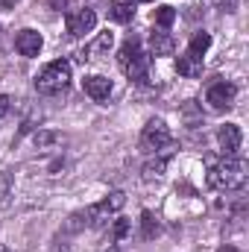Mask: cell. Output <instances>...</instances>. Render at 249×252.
Segmentation results:
<instances>
[{
  "instance_id": "19",
  "label": "cell",
  "mask_w": 249,
  "mask_h": 252,
  "mask_svg": "<svg viewBox=\"0 0 249 252\" xmlns=\"http://www.w3.org/2000/svg\"><path fill=\"white\" fill-rule=\"evenodd\" d=\"M132 235V220H115V229H112V241H124Z\"/></svg>"
},
{
  "instance_id": "2",
  "label": "cell",
  "mask_w": 249,
  "mask_h": 252,
  "mask_svg": "<svg viewBox=\"0 0 249 252\" xmlns=\"http://www.w3.org/2000/svg\"><path fill=\"white\" fill-rule=\"evenodd\" d=\"M118 62L124 67V73L129 76V82H147L150 79V53H144L141 50V44H138V38H126L124 47H121V53H118Z\"/></svg>"
},
{
  "instance_id": "12",
  "label": "cell",
  "mask_w": 249,
  "mask_h": 252,
  "mask_svg": "<svg viewBox=\"0 0 249 252\" xmlns=\"http://www.w3.org/2000/svg\"><path fill=\"white\" fill-rule=\"evenodd\" d=\"M112 44H115V35H112L109 30H106V32H100V35H97V38H94V41H91V44L82 50V62H88V59H97V56H100V53H106Z\"/></svg>"
},
{
  "instance_id": "25",
  "label": "cell",
  "mask_w": 249,
  "mask_h": 252,
  "mask_svg": "<svg viewBox=\"0 0 249 252\" xmlns=\"http://www.w3.org/2000/svg\"><path fill=\"white\" fill-rule=\"evenodd\" d=\"M103 252H124L121 247H109V250H103Z\"/></svg>"
},
{
  "instance_id": "13",
  "label": "cell",
  "mask_w": 249,
  "mask_h": 252,
  "mask_svg": "<svg viewBox=\"0 0 249 252\" xmlns=\"http://www.w3.org/2000/svg\"><path fill=\"white\" fill-rule=\"evenodd\" d=\"M109 18L115 24H129L135 18V3L132 0H112L109 3Z\"/></svg>"
},
{
  "instance_id": "9",
  "label": "cell",
  "mask_w": 249,
  "mask_h": 252,
  "mask_svg": "<svg viewBox=\"0 0 249 252\" xmlns=\"http://www.w3.org/2000/svg\"><path fill=\"white\" fill-rule=\"evenodd\" d=\"M41 32H35V30H21L18 35H15V50L21 53V56H27V59H32V56H38L41 53Z\"/></svg>"
},
{
  "instance_id": "8",
  "label": "cell",
  "mask_w": 249,
  "mask_h": 252,
  "mask_svg": "<svg viewBox=\"0 0 249 252\" xmlns=\"http://www.w3.org/2000/svg\"><path fill=\"white\" fill-rule=\"evenodd\" d=\"M217 141H220L223 156H238V150L244 144V132H241L238 124H223L217 129Z\"/></svg>"
},
{
  "instance_id": "27",
  "label": "cell",
  "mask_w": 249,
  "mask_h": 252,
  "mask_svg": "<svg viewBox=\"0 0 249 252\" xmlns=\"http://www.w3.org/2000/svg\"><path fill=\"white\" fill-rule=\"evenodd\" d=\"M132 3H135V0H132ZM141 3H153V0H141Z\"/></svg>"
},
{
  "instance_id": "5",
  "label": "cell",
  "mask_w": 249,
  "mask_h": 252,
  "mask_svg": "<svg viewBox=\"0 0 249 252\" xmlns=\"http://www.w3.org/2000/svg\"><path fill=\"white\" fill-rule=\"evenodd\" d=\"M141 147H144L147 153H161V150L173 147L170 126L164 124L161 118H153L150 124L144 126V132H141Z\"/></svg>"
},
{
  "instance_id": "20",
  "label": "cell",
  "mask_w": 249,
  "mask_h": 252,
  "mask_svg": "<svg viewBox=\"0 0 249 252\" xmlns=\"http://www.w3.org/2000/svg\"><path fill=\"white\" fill-rule=\"evenodd\" d=\"M62 141L64 138L59 132H38V135H35V147H41V150L50 147V144H62Z\"/></svg>"
},
{
  "instance_id": "10",
  "label": "cell",
  "mask_w": 249,
  "mask_h": 252,
  "mask_svg": "<svg viewBox=\"0 0 249 252\" xmlns=\"http://www.w3.org/2000/svg\"><path fill=\"white\" fill-rule=\"evenodd\" d=\"M82 88H85V94L91 97V100H97V103H103V100H109L112 97V79L109 76H100V73H94V76H85L82 79Z\"/></svg>"
},
{
  "instance_id": "22",
  "label": "cell",
  "mask_w": 249,
  "mask_h": 252,
  "mask_svg": "<svg viewBox=\"0 0 249 252\" xmlns=\"http://www.w3.org/2000/svg\"><path fill=\"white\" fill-rule=\"evenodd\" d=\"M50 3V9H56V12H64L67 6H70V0H47Z\"/></svg>"
},
{
  "instance_id": "23",
  "label": "cell",
  "mask_w": 249,
  "mask_h": 252,
  "mask_svg": "<svg viewBox=\"0 0 249 252\" xmlns=\"http://www.w3.org/2000/svg\"><path fill=\"white\" fill-rule=\"evenodd\" d=\"M0 3H3V6H6V9H12V6H15V3H18V0H0Z\"/></svg>"
},
{
  "instance_id": "26",
  "label": "cell",
  "mask_w": 249,
  "mask_h": 252,
  "mask_svg": "<svg viewBox=\"0 0 249 252\" xmlns=\"http://www.w3.org/2000/svg\"><path fill=\"white\" fill-rule=\"evenodd\" d=\"M0 252H9V250H6V247H3V244H0Z\"/></svg>"
},
{
  "instance_id": "21",
  "label": "cell",
  "mask_w": 249,
  "mask_h": 252,
  "mask_svg": "<svg viewBox=\"0 0 249 252\" xmlns=\"http://www.w3.org/2000/svg\"><path fill=\"white\" fill-rule=\"evenodd\" d=\"M9 109H12V100H9L6 94H0V118H6V115H9Z\"/></svg>"
},
{
  "instance_id": "15",
  "label": "cell",
  "mask_w": 249,
  "mask_h": 252,
  "mask_svg": "<svg viewBox=\"0 0 249 252\" xmlns=\"http://www.w3.org/2000/svg\"><path fill=\"white\" fill-rule=\"evenodd\" d=\"M158 220L153 217V211H141V235H144V241H153L156 235H158Z\"/></svg>"
},
{
  "instance_id": "3",
  "label": "cell",
  "mask_w": 249,
  "mask_h": 252,
  "mask_svg": "<svg viewBox=\"0 0 249 252\" xmlns=\"http://www.w3.org/2000/svg\"><path fill=\"white\" fill-rule=\"evenodd\" d=\"M67 85H70V62L67 59H56L35 73V91L38 94H62Z\"/></svg>"
},
{
  "instance_id": "14",
  "label": "cell",
  "mask_w": 249,
  "mask_h": 252,
  "mask_svg": "<svg viewBox=\"0 0 249 252\" xmlns=\"http://www.w3.org/2000/svg\"><path fill=\"white\" fill-rule=\"evenodd\" d=\"M176 70H179L182 76H187V79L199 76V73H202V56H193V53L179 56V59H176Z\"/></svg>"
},
{
  "instance_id": "16",
  "label": "cell",
  "mask_w": 249,
  "mask_h": 252,
  "mask_svg": "<svg viewBox=\"0 0 249 252\" xmlns=\"http://www.w3.org/2000/svg\"><path fill=\"white\" fill-rule=\"evenodd\" d=\"M167 170V156H158L156 161H147L144 164V179H161Z\"/></svg>"
},
{
  "instance_id": "6",
  "label": "cell",
  "mask_w": 249,
  "mask_h": 252,
  "mask_svg": "<svg viewBox=\"0 0 249 252\" xmlns=\"http://www.w3.org/2000/svg\"><path fill=\"white\" fill-rule=\"evenodd\" d=\"M235 97H238V88L232 85V82H214V85H208V91H205V103L214 109V112H226V109H232L235 106Z\"/></svg>"
},
{
  "instance_id": "17",
  "label": "cell",
  "mask_w": 249,
  "mask_h": 252,
  "mask_svg": "<svg viewBox=\"0 0 249 252\" xmlns=\"http://www.w3.org/2000/svg\"><path fill=\"white\" fill-rule=\"evenodd\" d=\"M208 47H211V35H208V32H196V35L190 38V44H187V53H193V56H202Z\"/></svg>"
},
{
  "instance_id": "1",
  "label": "cell",
  "mask_w": 249,
  "mask_h": 252,
  "mask_svg": "<svg viewBox=\"0 0 249 252\" xmlns=\"http://www.w3.org/2000/svg\"><path fill=\"white\" fill-rule=\"evenodd\" d=\"M247 161L238 156H223L220 161L208 158V188L214 190H241L247 185Z\"/></svg>"
},
{
  "instance_id": "24",
  "label": "cell",
  "mask_w": 249,
  "mask_h": 252,
  "mask_svg": "<svg viewBox=\"0 0 249 252\" xmlns=\"http://www.w3.org/2000/svg\"><path fill=\"white\" fill-rule=\"evenodd\" d=\"M217 252H238V250H235V247H220Z\"/></svg>"
},
{
  "instance_id": "18",
  "label": "cell",
  "mask_w": 249,
  "mask_h": 252,
  "mask_svg": "<svg viewBox=\"0 0 249 252\" xmlns=\"http://www.w3.org/2000/svg\"><path fill=\"white\" fill-rule=\"evenodd\" d=\"M173 21H176V9H173V6H158V9H156V24H158L161 30L173 27Z\"/></svg>"
},
{
  "instance_id": "4",
  "label": "cell",
  "mask_w": 249,
  "mask_h": 252,
  "mask_svg": "<svg viewBox=\"0 0 249 252\" xmlns=\"http://www.w3.org/2000/svg\"><path fill=\"white\" fill-rule=\"evenodd\" d=\"M124 205H126V193H124V190H112L103 202H97V205H91V208L85 211V220H88L91 226H97V229H100V226H106V223H109V220L124 208Z\"/></svg>"
},
{
  "instance_id": "11",
  "label": "cell",
  "mask_w": 249,
  "mask_h": 252,
  "mask_svg": "<svg viewBox=\"0 0 249 252\" xmlns=\"http://www.w3.org/2000/svg\"><path fill=\"white\" fill-rule=\"evenodd\" d=\"M173 50H176V41L164 30L150 35V56H173Z\"/></svg>"
},
{
  "instance_id": "7",
  "label": "cell",
  "mask_w": 249,
  "mask_h": 252,
  "mask_svg": "<svg viewBox=\"0 0 249 252\" xmlns=\"http://www.w3.org/2000/svg\"><path fill=\"white\" fill-rule=\"evenodd\" d=\"M64 27H67V35L82 38L85 32H91V30L97 27V12H94V9H76V12H67Z\"/></svg>"
}]
</instances>
